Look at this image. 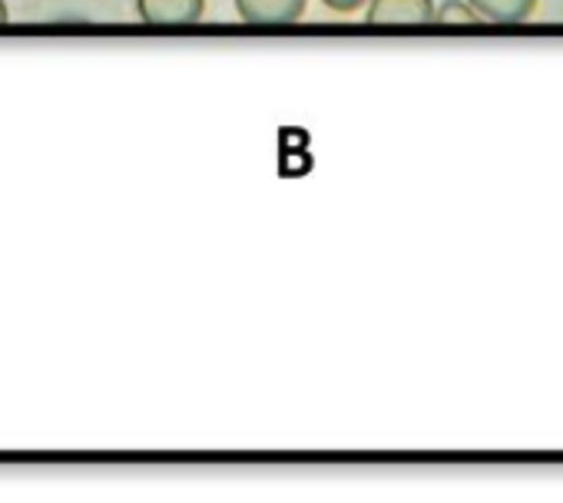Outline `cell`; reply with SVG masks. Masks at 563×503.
Wrapping results in <instances>:
<instances>
[{
    "label": "cell",
    "instance_id": "1",
    "mask_svg": "<svg viewBox=\"0 0 563 503\" xmlns=\"http://www.w3.org/2000/svg\"><path fill=\"white\" fill-rule=\"evenodd\" d=\"M365 21L372 27H418L434 21V0H368Z\"/></svg>",
    "mask_w": 563,
    "mask_h": 503
},
{
    "label": "cell",
    "instance_id": "2",
    "mask_svg": "<svg viewBox=\"0 0 563 503\" xmlns=\"http://www.w3.org/2000/svg\"><path fill=\"white\" fill-rule=\"evenodd\" d=\"M202 14L206 0H136V18L146 27H189Z\"/></svg>",
    "mask_w": 563,
    "mask_h": 503
},
{
    "label": "cell",
    "instance_id": "3",
    "mask_svg": "<svg viewBox=\"0 0 563 503\" xmlns=\"http://www.w3.org/2000/svg\"><path fill=\"white\" fill-rule=\"evenodd\" d=\"M309 0H235V14L252 27H286L306 14Z\"/></svg>",
    "mask_w": 563,
    "mask_h": 503
},
{
    "label": "cell",
    "instance_id": "4",
    "mask_svg": "<svg viewBox=\"0 0 563 503\" xmlns=\"http://www.w3.org/2000/svg\"><path fill=\"white\" fill-rule=\"evenodd\" d=\"M487 24H520L533 14L537 0H467Z\"/></svg>",
    "mask_w": 563,
    "mask_h": 503
},
{
    "label": "cell",
    "instance_id": "5",
    "mask_svg": "<svg viewBox=\"0 0 563 503\" xmlns=\"http://www.w3.org/2000/svg\"><path fill=\"white\" fill-rule=\"evenodd\" d=\"M434 21L438 24H481L477 11L467 0H441V8H434Z\"/></svg>",
    "mask_w": 563,
    "mask_h": 503
},
{
    "label": "cell",
    "instance_id": "6",
    "mask_svg": "<svg viewBox=\"0 0 563 503\" xmlns=\"http://www.w3.org/2000/svg\"><path fill=\"white\" fill-rule=\"evenodd\" d=\"M322 4H325L329 11H339V14H352V11L365 8L368 0H322Z\"/></svg>",
    "mask_w": 563,
    "mask_h": 503
},
{
    "label": "cell",
    "instance_id": "7",
    "mask_svg": "<svg viewBox=\"0 0 563 503\" xmlns=\"http://www.w3.org/2000/svg\"><path fill=\"white\" fill-rule=\"evenodd\" d=\"M11 11H8V0H0V24H8Z\"/></svg>",
    "mask_w": 563,
    "mask_h": 503
}]
</instances>
